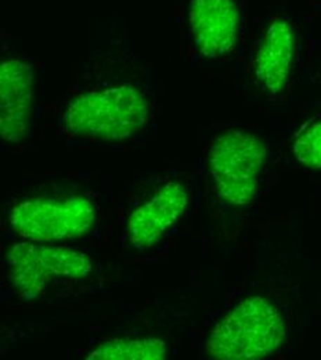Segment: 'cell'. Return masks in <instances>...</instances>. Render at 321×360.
<instances>
[{
  "label": "cell",
  "instance_id": "cell-1",
  "mask_svg": "<svg viewBox=\"0 0 321 360\" xmlns=\"http://www.w3.org/2000/svg\"><path fill=\"white\" fill-rule=\"evenodd\" d=\"M287 324L263 297H249L232 308L211 331L207 354L219 360L266 358L282 345Z\"/></svg>",
  "mask_w": 321,
  "mask_h": 360
},
{
  "label": "cell",
  "instance_id": "cell-2",
  "mask_svg": "<svg viewBox=\"0 0 321 360\" xmlns=\"http://www.w3.org/2000/svg\"><path fill=\"white\" fill-rule=\"evenodd\" d=\"M150 118L141 91L129 85L93 90L75 97L63 118L64 131L96 140H124L140 131Z\"/></svg>",
  "mask_w": 321,
  "mask_h": 360
},
{
  "label": "cell",
  "instance_id": "cell-3",
  "mask_svg": "<svg viewBox=\"0 0 321 360\" xmlns=\"http://www.w3.org/2000/svg\"><path fill=\"white\" fill-rule=\"evenodd\" d=\"M265 158L263 141L252 134L228 131L219 136L209 150V171L219 197L235 207L249 204Z\"/></svg>",
  "mask_w": 321,
  "mask_h": 360
},
{
  "label": "cell",
  "instance_id": "cell-4",
  "mask_svg": "<svg viewBox=\"0 0 321 360\" xmlns=\"http://www.w3.org/2000/svg\"><path fill=\"white\" fill-rule=\"evenodd\" d=\"M96 222V208L84 197L34 198L10 214L13 230L34 243H60L85 236Z\"/></svg>",
  "mask_w": 321,
  "mask_h": 360
},
{
  "label": "cell",
  "instance_id": "cell-5",
  "mask_svg": "<svg viewBox=\"0 0 321 360\" xmlns=\"http://www.w3.org/2000/svg\"><path fill=\"white\" fill-rule=\"evenodd\" d=\"M18 295L28 301L42 294L57 278H85L92 271L91 258L68 247L14 244L6 257Z\"/></svg>",
  "mask_w": 321,
  "mask_h": 360
},
{
  "label": "cell",
  "instance_id": "cell-6",
  "mask_svg": "<svg viewBox=\"0 0 321 360\" xmlns=\"http://www.w3.org/2000/svg\"><path fill=\"white\" fill-rule=\"evenodd\" d=\"M35 72L31 64L8 57L0 65V134L18 143L30 129Z\"/></svg>",
  "mask_w": 321,
  "mask_h": 360
},
{
  "label": "cell",
  "instance_id": "cell-7",
  "mask_svg": "<svg viewBox=\"0 0 321 360\" xmlns=\"http://www.w3.org/2000/svg\"><path fill=\"white\" fill-rule=\"evenodd\" d=\"M188 22L195 45L208 58H221L235 45L240 15L232 0H191Z\"/></svg>",
  "mask_w": 321,
  "mask_h": 360
},
{
  "label": "cell",
  "instance_id": "cell-8",
  "mask_svg": "<svg viewBox=\"0 0 321 360\" xmlns=\"http://www.w3.org/2000/svg\"><path fill=\"white\" fill-rule=\"evenodd\" d=\"M188 195L181 183L164 186L151 200L136 208L128 221L129 241L138 250L155 245L165 231L183 215Z\"/></svg>",
  "mask_w": 321,
  "mask_h": 360
},
{
  "label": "cell",
  "instance_id": "cell-9",
  "mask_svg": "<svg viewBox=\"0 0 321 360\" xmlns=\"http://www.w3.org/2000/svg\"><path fill=\"white\" fill-rule=\"evenodd\" d=\"M294 58V31L289 22H273L255 57V77L270 94L282 91L289 77Z\"/></svg>",
  "mask_w": 321,
  "mask_h": 360
},
{
  "label": "cell",
  "instance_id": "cell-10",
  "mask_svg": "<svg viewBox=\"0 0 321 360\" xmlns=\"http://www.w3.org/2000/svg\"><path fill=\"white\" fill-rule=\"evenodd\" d=\"M166 345L159 338H118L103 342L92 351L89 360H162Z\"/></svg>",
  "mask_w": 321,
  "mask_h": 360
},
{
  "label": "cell",
  "instance_id": "cell-11",
  "mask_svg": "<svg viewBox=\"0 0 321 360\" xmlns=\"http://www.w3.org/2000/svg\"><path fill=\"white\" fill-rule=\"evenodd\" d=\"M294 153L302 165L310 169H321V121L298 136Z\"/></svg>",
  "mask_w": 321,
  "mask_h": 360
}]
</instances>
